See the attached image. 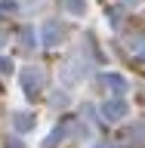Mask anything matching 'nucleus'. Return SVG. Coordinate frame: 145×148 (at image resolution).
Returning a JSON list of instances; mask_svg holds the SVG:
<instances>
[]
</instances>
